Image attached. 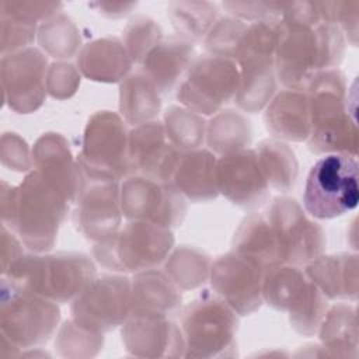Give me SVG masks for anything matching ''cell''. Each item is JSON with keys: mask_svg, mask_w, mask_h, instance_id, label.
<instances>
[{"mask_svg": "<svg viewBox=\"0 0 359 359\" xmlns=\"http://www.w3.org/2000/svg\"><path fill=\"white\" fill-rule=\"evenodd\" d=\"M3 224L32 252H49L69 212V202L32 170L18 185L1 182Z\"/></svg>", "mask_w": 359, "mask_h": 359, "instance_id": "6da1fadb", "label": "cell"}, {"mask_svg": "<svg viewBox=\"0 0 359 359\" xmlns=\"http://www.w3.org/2000/svg\"><path fill=\"white\" fill-rule=\"evenodd\" d=\"M345 74L337 69L318 72L307 84L311 128L307 147L314 154L358 157L355 100L348 94Z\"/></svg>", "mask_w": 359, "mask_h": 359, "instance_id": "7a4b0ae2", "label": "cell"}, {"mask_svg": "<svg viewBox=\"0 0 359 359\" xmlns=\"http://www.w3.org/2000/svg\"><path fill=\"white\" fill-rule=\"evenodd\" d=\"M344 53L345 38L335 25L282 22L273 60L276 79L286 88L304 91L318 72L337 69Z\"/></svg>", "mask_w": 359, "mask_h": 359, "instance_id": "3957f363", "label": "cell"}, {"mask_svg": "<svg viewBox=\"0 0 359 359\" xmlns=\"http://www.w3.org/2000/svg\"><path fill=\"white\" fill-rule=\"evenodd\" d=\"M90 255L76 251L22 254L1 276L57 304L72 303L94 279Z\"/></svg>", "mask_w": 359, "mask_h": 359, "instance_id": "277c9868", "label": "cell"}, {"mask_svg": "<svg viewBox=\"0 0 359 359\" xmlns=\"http://www.w3.org/2000/svg\"><path fill=\"white\" fill-rule=\"evenodd\" d=\"M185 341L184 358H234L237 348V313L215 292L203 290L180 311Z\"/></svg>", "mask_w": 359, "mask_h": 359, "instance_id": "5b68a950", "label": "cell"}, {"mask_svg": "<svg viewBox=\"0 0 359 359\" xmlns=\"http://www.w3.org/2000/svg\"><path fill=\"white\" fill-rule=\"evenodd\" d=\"M171 229L146 220H128L112 236L97 241L94 259L118 273H137L161 265L174 248Z\"/></svg>", "mask_w": 359, "mask_h": 359, "instance_id": "8992f818", "label": "cell"}, {"mask_svg": "<svg viewBox=\"0 0 359 359\" xmlns=\"http://www.w3.org/2000/svg\"><path fill=\"white\" fill-rule=\"evenodd\" d=\"M358 160L332 153L320 157L310 168L303 192L304 212L330 220L353 210L359 202Z\"/></svg>", "mask_w": 359, "mask_h": 359, "instance_id": "52a82bcc", "label": "cell"}, {"mask_svg": "<svg viewBox=\"0 0 359 359\" xmlns=\"http://www.w3.org/2000/svg\"><path fill=\"white\" fill-rule=\"evenodd\" d=\"M57 303L35 294L1 276L0 332L20 349L45 345L57 331Z\"/></svg>", "mask_w": 359, "mask_h": 359, "instance_id": "ba28073f", "label": "cell"}, {"mask_svg": "<svg viewBox=\"0 0 359 359\" xmlns=\"http://www.w3.org/2000/svg\"><path fill=\"white\" fill-rule=\"evenodd\" d=\"M123 118L112 111L94 112L84 128L77 156L81 171L90 177L121 181L132 175L129 132Z\"/></svg>", "mask_w": 359, "mask_h": 359, "instance_id": "9c48e42d", "label": "cell"}, {"mask_svg": "<svg viewBox=\"0 0 359 359\" xmlns=\"http://www.w3.org/2000/svg\"><path fill=\"white\" fill-rule=\"evenodd\" d=\"M238 84L237 62L215 55L196 56L177 88V100L202 116H213L234 100Z\"/></svg>", "mask_w": 359, "mask_h": 359, "instance_id": "30bf717a", "label": "cell"}, {"mask_svg": "<svg viewBox=\"0 0 359 359\" xmlns=\"http://www.w3.org/2000/svg\"><path fill=\"white\" fill-rule=\"evenodd\" d=\"M132 311V280L118 272L95 275L70 303L72 318L79 325L101 334L122 327Z\"/></svg>", "mask_w": 359, "mask_h": 359, "instance_id": "8fae6325", "label": "cell"}, {"mask_svg": "<svg viewBox=\"0 0 359 359\" xmlns=\"http://www.w3.org/2000/svg\"><path fill=\"white\" fill-rule=\"evenodd\" d=\"M282 250L283 264L307 265L325 250L323 227L311 220L300 203L289 196H276L265 213Z\"/></svg>", "mask_w": 359, "mask_h": 359, "instance_id": "7c38bea8", "label": "cell"}, {"mask_svg": "<svg viewBox=\"0 0 359 359\" xmlns=\"http://www.w3.org/2000/svg\"><path fill=\"white\" fill-rule=\"evenodd\" d=\"M121 208L128 220H146L177 229L187 215V199L172 182L129 175L121 182Z\"/></svg>", "mask_w": 359, "mask_h": 359, "instance_id": "4fadbf2b", "label": "cell"}, {"mask_svg": "<svg viewBox=\"0 0 359 359\" xmlns=\"http://www.w3.org/2000/svg\"><path fill=\"white\" fill-rule=\"evenodd\" d=\"M83 174L72 215L76 230L94 243L112 236L122 224L121 184Z\"/></svg>", "mask_w": 359, "mask_h": 359, "instance_id": "5bb4252c", "label": "cell"}, {"mask_svg": "<svg viewBox=\"0 0 359 359\" xmlns=\"http://www.w3.org/2000/svg\"><path fill=\"white\" fill-rule=\"evenodd\" d=\"M48 57L38 48L1 56L3 101L17 114L35 112L45 101Z\"/></svg>", "mask_w": 359, "mask_h": 359, "instance_id": "9a60e30c", "label": "cell"}, {"mask_svg": "<svg viewBox=\"0 0 359 359\" xmlns=\"http://www.w3.org/2000/svg\"><path fill=\"white\" fill-rule=\"evenodd\" d=\"M264 269L251 259L230 251L217 257L210 266L212 290L222 297L237 316H250L264 303Z\"/></svg>", "mask_w": 359, "mask_h": 359, "instance_id": "2e32d148", "label": "cell"}, {"mask_svg": "<svg viewBox=\"0 0 359 359\" xmlns=\"http://www.w3.org/2000/svg\"><path fill=\"white\" fill-rule=\"evenodd\" d=\"M217 189L233 205L257 209L271 196V188L254 149H244L217 158Z\"/></svg>", "mask_w": 359, "mask_h": 359, "instance_id": "e0dca14e", "label": "cell"}, {"mask_svg": "<svg viewBox=\"0 0 359 359\" xmlns=\"http://www.w3.org/2000/svg\"><path fill=\"white\" fill-rule=\"evenodd\" d=\"M121 335L126 352L136 358H180L185 352L181 327L167 316L132 311Z\"/></svg>", "mask_w": 359, "mask_h": 359, "instance_id": "ac0fdd59", "label": "cell"}, {"mask_svg": "<svg viewBox=\"0 0 359 359\" xmlns=\"http://www.w3.org/2000/svg\"><path fill=\"white\" fill-rule=\"evenodd\" d=\"M182 151L167 137L163 122L150 121L129 132V161L132 175L158 182H171Z\"/></svg>", "mask_w": 359, "mask_h": 359, "instance_id": "d6986e66", "label": "cell"}, {"mask_svg": "<svg viewBox=\"0 0 359 359\" xmlns=\"http://www.w3.org/2000/svg\"><path fill=\"white\" fill-rule=\"evenodd\" d=\"M32 167L69 203H74L83 174L66 137L56 132L41 135L32 147Z\"/></svg>", "mask_w": 359, "mask_h": 359, "instance_id": "ffe728a7", "label": "cell"}, {"mask_svg": "<svg viewBox=\"0 0 359 359\" xmlns=\"http://www.w3.org/2000/svg\"><path fill=\"white\" fill-rule=\"evenodd\" d=\"M195 59L196 50L192 42L170 36L149 52L140 70L153 81L161 95H167L178 88Z\"/></svg>", "mask_w": 359, "mask_h": 359, "instance_id": "44dd1931", "label": "cell"}, {"mask_svg": "<svg viewBox=\"0 0 359 359\" xmlns=\"http://www.w3.org/2000/svg\"><path fill=\"white\" fill-rule=\"evenodd\" d=\"M265 128L282 142H306L310 135V101L306 91L285 88L265 108Z\"/></svg>", "mask_w": 359, "mask_h": 359, "instance_id": "7402d4cb", "label": "cell"}, {"mask_svg": "<svg viewBox=\"0 0 359 359\" xmlns=\"http://www.w3.org/2000/svg\"><path fill=\"white\" fill-rule=\"evenodd\" d=\"M306 276L328 300H358V254L338 252L318 255L304 265Z\"/></svg>", "mask_w": 359, "mask_h": 359, "instance_id": "603a6c76", "label": "cell"}, {"mask_svg": "<svg viewBox=\"0 0 359 359\" xmlns=\"http://www.w3.org/2000/svg\"><path fill=\"white\" fill-rule=\"evenodd\" d=\"M76 57L81 76L98 83L122 81L133 66L122 39L116 36H104L83 45Z\"/></svg>", "mask_w": 359, "mask_h": 359, "instance_id": "cb8c5ba5", "label": "cell"}, {"mask_svg": "<svg viewBox=\"0 0 359 359\" xmlns=\"http://www.w3.org/2000/svg\"><path fill=\"white\" fill-rule=\"evenodd\" d=\"M217 157L209 149L184 151L172 177V184L191 202H209L219 196Z\"/></svg>", "mask_w": 359, "mask_h": 359, "instance_id": "d4e9b609", "label": "cell"}, {"mask_svg": "<svg viewBox=\"0 0 359 359\" xmlns=\"http://www.w3.org/2000/svg\"><path fill=\"white\" fill-rule=\"evenodd\" d=\"M231 251L251 259L264 271L283 264L282 250L266 216L247 215L234 231Z\"/></svg>", "mask_w": 359, "mask_h": 359, "instance_id": "484cf974", "label": "cell"}, {"mask_svg": "<svg viewBox=\"0 0 359 359\" xmlns=\"http://www.w3.org/2000/svg\"><path fill=\"white\" fill-rule=\"evenodd\" d=\"M132 304L133 311H149L161 316H177L182 309L181 289L164 271L147 269L133 273Z\"/></svg>", "mask_w": 359, "mask_h": 359, "instance_id": "4316f807", "label": "cell"}, {"mask_svg": "<svg viewBox=\"0 0 359 359\" xmlns=\"http://www.w3.org/2000/svg\"><path fill=\"white\" fill-rule=\"evenodd\" d=\"M237 65L240 84L233 100L234 104L247 114L265 109L278 90L273 60H247Z\"/></svg>", "mask_w": 359, "mask_h": 359, "instance_id": "83f0119b", "label": "cell"}, {"mask_svg": "<svg viewBox=\"0 0 359 359\" xmlns=\"http://www.w3.org/2000/svg\"><path fill=\"white\" fill-rule=\"evenodd\" d=\"M317 334L327 356L358 358L356 304L335 303L328 307Z\"/></svg>", "mask_w": 359, "mask_h": 359, "instance_id": "f1b7e54d", "label": "cell"}, {"mask_svg": "<svg viewBox=\"0 0 359 359\" xmlns=\"http://www.w3.org/2000/svg\"><path fill=\"white\" fill-rule=\"evenodd\" d=\"M161 111V94L142 72L130 73L119 86V115L128 125L156 121Z\"/></svg>", "mask_w": 359, "mask_h": 359, "instance_id": "f546056e", "label": "cell"}, {"mask_svg": "<svg viewBox=\"0 0 359 359\" xmlns=\"http://www.w3.org/2000/svg\"><path fill=\"white\" fill-rule=\"evenodd\" d=\"M252 140V126L248 118L236 109H222L206 126L209 150L219 156L248 149Z\"/></svg>", "mask_w": 359, "mask_h": 359, "instance_id": "4dcf8cb0", "label": "cell"}, {"mask_svg": "<svg viewBox=\"0 0 359 359\" xmlns=\"http://www.w3.org/2000/svg\"><path fill=\"white\" fill-rule=\"evenodd\" d=\"M310 279L304 271L292 264H280L264 272V303L278 311H289L303 297Z\"/></svg>", "mask_w": 359, "mask_h": 359, "instance_id": "1f68e13d", "label": "cell"}, {"mask_svg": "<svg viewBox=\"0 0 359 359\" xmlns=\"http://www.w3.org/2000/svg\"><path fill=\"white\" fill-rule=\"evenodd\" d=\"M254 150L269 188L280 194L292 191L299 175V163L293 149L282 140L265 139Z\"/></svg>", "mask_w": 359, "mask_h": 359, "instance_id": "d6a6232c", "label": "cell"}, {"mask_svg": "<svg viewBox=\"0 0 359 359\" xmlns=\"http://www.w3.org/2000/svg\"><path fill=\"white\" fill-rule=\"evenodd\" d=\"M210 257L192 245L172 248L164 261V272L181 290H194L209 280Z\"/></svg>", "mask_w": 359, "mask_h": 359, "instance_id": "836d02e7", "label": "cell"}, {"mask_svg": "<svg viewBox=\"0 0 359 359\" xmlns=\"http://www.w3.org/2000/svg\"><path fill=\"white\" fill-rule=\"evenodd\" d=\"M217 13L219 8L212 1H174L167 8L177 36L192 43L206 38L217 20Z\"/></svg>", "mask_w": 359, "mask_h": 359, "instance_id": "e575fe53", "label": "cell"}, {"mask_svg": "<svg viewBox=\"0 0 359 359\" xmlns=\"http://www.w3.org/2000/svg\"><path fill=\"white\" fill-rule=\"evenodd\" d=\"M163 126L168 140L182 153L201 149L206 140L205 118L182 105H170L164 111Z\"/></svg>", "mask_w": 359, "mask_h": 359, "instance_id": "d590c367", "label": "cell"}, {"mask_svg": "<svg viewBox=\"0 0 359 359\" xmlns=\"http://www.w3.org/2000/svg\"><path fill=\"white\" fill-rule=\"evenodd\" d=\"M38 42L46 55L59 60L77 56L83 48L77 25L63 13L53 15L39 25Z\"/></svg>", "mask_w": 359, "mask_h": 359, "instance_id": "8d00e7d4", "label": "cell"}, {"mask_svg": "<svg viewBox=\"0 0 359 359\" xmlns=\"http://www.w3.org/2000/svg\"><path fill=\"white\" fill-rule=\"evenodd\" d=\"M104 346L101 332L79 325L73 318L66 320L56 331L55 351L62 358H94Z\"/></svg>", "mask_w": 359, "mask_h": 359, "instance_id": "74e56055", "label": "cell"}, {"mask_svg": "<svg viewBox=\"0 0 359 359\" xmlns=\"http://www.w3.org/2000/svg\"><path fill=\"white\" fill-rule=\"evenodd\" d=\"M280 27V20L250 22L240 45L237 63L247 60H275Z\"/></svg>", "mask_w": 359, "mask_h": 359, "instance_id": "f35d334b", "label": "cell"}, {"mask_svg": "<svg viewBox=\"0 0 359 359\" xmlns=\"http://www.w3.org/2000/svg\"><path fill=\"white\" fill-rule=\"evenodd\" d=\"M328 310V299L310 280L303 297L287 311L290 327L300 335H316Z\"/></svg>", "mask_w": 359, "mask_h": 359, "instance_id": "ab89813d", "label": "cell"}, {"mask_svg": "<svg viewBox=\"0 0 359 359\" xmlns=\"http://www.w3.org/2000/svg\"><path fill=\"white\" fill-rule=\"evenodd\" d=\"M161 41V27L147 15H135L122 31V42L136 65H142L149 52Z\"/></svg>", "mask_w": 359, "mask_h": 359, "instance_id": "60d3db41", "label": "cell"}, {"mask_svg": "<svg viewBox=\"0 0 359 359\" xmlns=\"http://www.w3.org/2000/svg\"><path fill=\"white\" fill-rule=\"evenodd\" d=\"M247 27V22L231 15L217 18L203 39L205 49L209 52V55L237 62L240 45Z\"/></svg>", "mask_w": 359, "mask_h": 359, "instance_id": "b9f144b4", "label": "cell"}, {"mask_svg": "<svg viewBox=\"0 0 359 359\" xmlns=\"http://www.w3.org/2000/svg\"><path fill=\"white\" fill-rule=\"evenodd\" d=\"M38 24L0 13L1 56L29 48L38 35Z\"/></svg>", "mask_w": 359, "mask_h": 359, "instance_id": "7bdbcfd3", "label": "cell"}, {"mask_svg": "<svg viewBox=\"0 0 359 359\" xmlns=\"http://www.w3.org/2000/svg\"><path fill=\"white\" fill-rule=\"evenodd\" d=\"M325 21L335 25L348 39L349 45L358 46L359 32V1L358 0H337L323 1Z\"/></svg>", "mask_w": 359, "mask_h": 359, "instance_id": "ee69618b", "label": "cell"}, {"mask_svg": "<svg viewBox=\"0 0 359 359\" xmlns=\"http://www.w3.org/2000/svg\"><path fill=\"white\" fill-rule=\"evenodd\" d=\"M81 80L80 70L69 62H53L46 76V91L52 98L66 100L76 94Z\"/></svg>", "mask_w": 359, "mask_h": 359, "instance_id": "f6af8a7d", "label": "cell"}, {"mask_svg": "<svg viewBox=\"0 0 359 359\" xmlns=\"http://www.w3.org/2000/svg\"><path fill=\"white\" fill-rule=\"evenodd\" d=\"M222 7L231 17L255 22L262 20H280L285 1H223Z\"/></svg>", "mask_w": 359, "mask_h": 359, "instance_id": "bcb514c9", "label": "cell"}, {"mask_svg": "<svg viewBox=\"0 0 359 359\" xmlns=\"http://www.w3.org/2000/svg\"><path fill=\"white\" fill-rule=\"evenodd\" d=\"M0 158L4 167L17 172H29L32 168V149L13 132H6L1 136Z\"/></svg>", "mask_w": 359, "mask_h": 359, "instance_id": "7dc6e473", "label": "cell"}, {"mask_svg": "<svg viewBox=\"0 0 359 359\" xmlns=\"http://www.w3.org/2000/svg\"><path fill=\"white\" fill-rule=\"evenodd\" d=\"M63 8L62 3L55 1H0V13L14 15L35 24H42Z\"/></svg>", "mask_w": 359, "mask_h": 359, "instance_id": "c3c4849f", "label": "cell"}, {"mask_svg": "<svg viewBox=\"0 0 359 359\" xmlns=\"http://www.w3.org/2000/svg\"><path fill=\"white\" fill-rule=\"evenodd\" d=\"M280 21L306 27H316L327 22L323 1H285Z\"/></svg>", "mask_w": 359, "mask_h": 359, "instance_id": "681fc988", "label": "cell"}, {"mask_svg": "<svg viewBox=\"0 0 359 359\" xmlns=\"http://www.w3.org/2000/svg\"><path fill=\"white\" fill-rule=\"evenodd\" d=\"M22 243L7 226H1V275L22 255Z\"/></svg>", "mask_w": 359, "mask_h": 359, "instance_id": "f907efd6", "label": "cell"}, {"mask_svg": "<svg viewBox=\"0 0 359 359\" xmlns=\"http://www.w3.org/2000/svg\"><path fill=\"white\" fill-rule=\"evenodd\" d=\"M95 11L107 18H121L129 14L135 7L136 3H105V1H94L90 4Z\"/></svg>", "mask_w": 359, "mask_h": 359, "instance_id": "816d5d0a", "label": "cell"}]
</instances>
